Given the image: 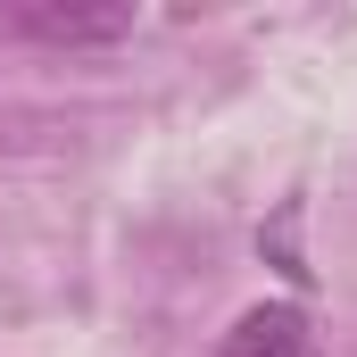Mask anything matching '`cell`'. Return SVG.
<instances>
[{
	"label": "cell",
	"instance_id": "2",
	"mask_svg": "<svg viewBox=\"0 0 357 357\" xmlns=\"http://www.w3.org/2000/svg\"><path fill=\"white\" fill-rule=\"evenodd\" d=\"M216 357H324V349H316V324H307L291 299H266V307H250V316L225 333Z\"/></svg>",
	"mask_w": 357,
	"mask_h": 357
},
{
	"label": "cell",
	"instance_id": "1",
	"mask_svg": "<svg viewBox=\"0 0 357 357\" xmlns=\"http://www.w3.org/2000/svg\"><path fill=\"white\" fill-rule=\"evenodd\" d=\"M8 25L33 33V42H59V50H91V42H125L133 8H50V0H33V8H8Z\"/></svg>",
	"mask_w": 357,
	"mask_h": 357
}]
</instances>
